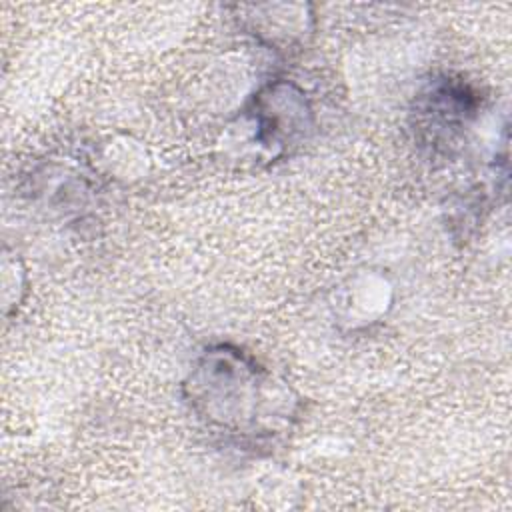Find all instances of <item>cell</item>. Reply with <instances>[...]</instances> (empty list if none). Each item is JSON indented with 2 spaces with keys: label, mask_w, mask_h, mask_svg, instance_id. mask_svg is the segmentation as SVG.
I'll return each instance as SVG.
<instances>
[{
  "label": "cell",
  "mask_w": 512,
  "mask_h": 512,
  "mask_svg": "<svg viewBox=\"0 0 512 512\" xmlns=\"http://www.w3.org/2000/svg\"><path fill=\"white\" fill-rule=\"evenodd\" d=\"M182 390L206 430L242 450L274 446L300 414V396L288 382L228 342L196 358Z\"/></svg>",
  "instance_id": "1"
},
{
  "label": "cell",
  "mask_w": 512,
  "mask_h": 512,
  "mask_svg": "<svg viewBox=\"0 0 512 512\" xmlns=\"http://www.w3.org/2000/svg\"><path fill=\"white\" fill-rule=\"evenodd\" d=\"M246 114L254 124V142L270 150L272 156L286 152L312 126V112L304 92L282 80L264 86Z\"/></svg>",
  "instance_id": "2"
},
{
  "label": "cell",
  "mask_w": 512,
  "mask_h": 512,
  "mask_svg": "<svg viewBox=\"0 0 512 512\" xmlns=\"http://www.w3.org/2000/svg\"><path fill=\"white\" fill-rule=\"evenodd\" d=\"M482 100L462 80H434L416 100V130L432 150L454 144L478 116Z\"/></svg>",
  "instance_id": "3"
}]
</instances>
